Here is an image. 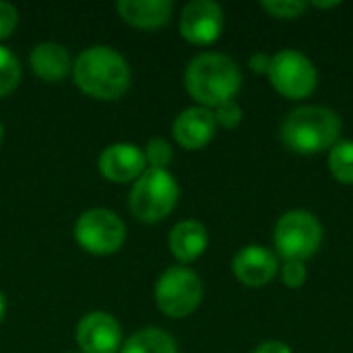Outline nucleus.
<instances>
[{
	"label": "nucleus",
	"instance_id": "f257e3e1",
	"mask_svg": "<svg viewBox=\"0 0 353 353\" xmlns=\"http://www.w3.org/2000/svg\"><path fill=\"white\" fill-rule=\"evenodd\" d=\"M77 87L95 99H118L130 87L128 62L108 46L85 50L72 64Z\"/></svg>",
	"mask_w": 353,
	"mask_h": 353
},
{
	"label": "nucleus",
	"instance_id": "f03ea898",
	"mask_svg": "<svg viewBox=\"0 0 353 353\" xmlns=\"http://www.w3.org/2000/svg\"><path fill=\"white\" fill-rule=\"evenodd\" d=\"M186 89L203 108L232 101L242 85L238 64L223 54H201L186 68Z\"/></svg>",
	"mask_w": 353,
	"mask_h": 353
},
{
	"label": "nucleus",
	"instance_id": "7ed1b4c3",
	"mask_svg": "<svg viewBox=\"0 0 353 353\" xmlns=\"http://www.w3.org/2000/svg\"><path fill=\"white\" fill-rule=\"evenodd\" d=\"M341 134V120L339 116L321 105H306L298 108L281 124V139L288 149L312 155L325 149H333Z\"/></svg>",
	"mask_w": 353,
	"mask_h": 353
},
{
	"label": "nucleus",
	"instance_id": "20e7f679",
	"mask_svg": "<svg viewBox=\"0 0 353 353\" xmlns=\"http://www.w3.org/2000/svg\"><path fill=\"white\" fill-rule=\"evenodd\" d=\"M180 196L176 178L168 170L149 168L141 174L130 190V211L137 219L145 223H157L165 219Z\"/></svg>",
	"mask_w": 353,
	"mask_h": 353
},
{
	"label": "nucleus",
	"instance_id": "39448f33",
	"mask_svg": "<svg viewBox=\"0 0 353 353\" xmlns=\"http://www.w3.org/2000/svg\"><path fill=\"white\" fill-rule=\"evenodd\" d=\"M273 242L285 261L304 263L319 250L323 242V225L308 211H290L277 221Z\"/></svg>",
	"mask_w": 353,
	"mask_h": 353
},
{
	"label": "nucleus",
	"instance_id": "423d86ee",
	"mask_svg": "<svg viewBox=\"0 0 353 353\" xmlns=\"http://www.w3.org/2000/svg\"><path fill=\"white\" fill-rule=\"evenodd\" d=\"M155 300L159 310L170 319H184L199 308L203 300V283L194 271L186 267H172L159 277L155 285Z\"/></svg>",
	"mask_w": 353,
	"mask_h": 353
},
{
	"label": "nucleus",
	"instance_id": "0eeeda50",
	"mask_svg": "<svg viewBox=\"0 0 353 353\" xmlns=\"http://www.w3.org/2000/svg\"><path fill=\"white\" fill-rule=\"evenodd\" d=\"M74 238L83 250L105 256L122 248L126 240V225L110 209H89L77 219Z\"/></svg>",
	"mask_w": 353,
	"mask_h": 353
},
{
	"label": "nucleus",
	"instance_id": "6e6552de",
	"mask_svg": "<svg viewBox=\"0 0 353 353\" xmlns=\"http://www.w3.org/2000/svg\"><path fill=\"white\" fill-rule=\"evenodd\" d=\"M271 85L290 99H304L316 89V68L298 50H281L273 56L269 68Z\"/></svg>",
	"mask_w": 353,
	"mask_h": 353
},
{
	"label": "nucleus",
	"instance_id": "1a4fd4ad",
	"mask_svg": "<svg viewBox=\"0 0 353 353\" xmlns=\"http://www.w3.org/2000/svg\"><path fill=\"white\" fill-rule=\"evenodd\" d=\"M223 29L221 6L213 0H194L184 6L180 17V33L194 46L213 43Z\"/></svg>",
	"mask_w": 353,
	"mask_h": 353
},
{
	"label": "nucleus",
	"instance_id": "9d476101",
	"mask_svg": "<svg viewBox=\"0 0 353 353\" xmlns=\"http://www.w3.org/2000/svg\"><path fill=\"white\" fill-rule=\"evenodd\" d=\"M77 343L83 353H116L122 343L120 323L108 312H91L77 327Z\"/></svg>",
	"mask_w": 353,
	"mask_h": 353
},
{
	"label": "nucleus",
	"instance_id": "9b49d317",
	"mask_svg": "<svg viewBox=\"0 0 353 353\" xmlns=\"http://www.w3.org/2000/svg\"><path fill=\"white\" fill-rule=\"evenodd\" d=\"M147 170L145 153L130 143H116L101 151L99 155V172L110 182H132L139 180Z\"/></svg>",
	"mask_w": 353,
	"mask_h": 353
},
{
	"label": "nucleus",
	"instance_id": "f8f14e48",
	"mask_svg": "<svg viewBox=\"0 0 353 353\" xmlns=\"http://www.w3.org/2000/svg\"><path fill=\"white\" fill-rule=\"evenodd\" d=\"M217 122L209 108H188L174 120V139L188 151L203 149L215 134Z\"/></svg>",
	"mask_w": 353,
	"mask_h": 353
},
{
	"label": "nucleus",
	"instance_id": "ddd939ff",
	"mask_svg": "<svg viewBox=\"0 0 353 353\" xmlns=\"http://www.w3.org/2000/svg\"><path fill=\"white\" fill-rule=\"evenodd\" d=\"M232 269L244 285L261 288L277 275V256L265 246H246L236 254Z\"/></svg>",
	"mask_w": 353,
	"mask_h": 353
},
{
	"label": "nucleus",
	"instance_id": "4468645a",
	"mask_svg": "<svg viewBox=\"0 0 353 353\" xmlns=\"http://www.w3.org/2000/svg\"><path fill=\"white\" fill-rule=\"evenodd\" d=\"M116 8L128 25L139 29H157L170 21L174 4L170 0H120Z\"/></svg>",
	"mask_w": 353,
	"mask_h": 353
},
{
	"label": "nucleus",
	"instance_id": "2eb2a0df",
	"mask_svg": "<svg viewBox=\"0 0 353 353\" xmlns=\"http://www.w3.org/2000/svg\"><path fill=\"white\" fill-rule=\"evenodd\" d=\"M29 60H31L33 72L48 83H58V81L66 79V74L72 68L66 48L60 43H54V41H43V43L35 46Z\"/></svg>",
	"mask_w": 353,
	"mask_h": 353
},
{
	"label": "nucleus",
	"instance_id": "dca6fc26",
	"mask_svg": "<svg viewBox=\"0 0 353 353\" xmlns=\"http://www.w3.org/2000/svg\"><path fill=\"white\" fill-rule=\"evenodd\" d=\"M209 244L207 228L194 219L180 221L170 234V250L180 263L196 261Z\"/></svg>",
	"mask_w": 353,
	"mask_h": 353
},
{
	"label": "nucleus",
	"instance_id": "f3484780",
	"mask_svg": "<svg viewBox=\"0 0 353 353\" xmlns=\"http://www.w3.org/2000/svg\"><path fill=\"white\" fill-rule=\"evenodd\" d=\"M120 353H178V347L165 331L151 327L134 333Z\"/></svg>",
	"mask_w": 353,
	"mask_h": 353
},
{
	"label": "nucleus",
	"instance_id": "a211bd4d",
	"mask_svg": "<svg viewBox=\"0 0 353 353\" xmlns=\"http://www.w3.org/2000/svg\"><path fill=\"white\" fill-rule=\"evenodd\" d=\"M329 168L337 182L353 184V141H341L331 149Z\"/></svg>",
	"mask_w": 353,
	"mask_h": 353
},
{
	"label": "nucleus",
	"instance_id": "6ab92c4d",
	"mask_svg": "<svg viewBox=\"0 0 353 353\" xmlns=\"http://www.w3.org/2000/svg\"><path fill=\"white\" fill-rule=\"evenodd\" d=\"M19 79H21L19 60L8 48L0 46V97L12 93L14 87L19 85Z\"/></svg>",
	"mask_w": 353,
	"mask_h": 353
},
{
	"label": "nucleus",
	"instance_id": "aec40b11",
	"mask_svg": "<svg viewBox=\"0 0 353 353\" xmlns=\"http://www.w3.org/2000/svg\"><path fill=\"white\" fill-rule=\"evenodd\" d=\"M174 153H172V147L165 139H151L147 143V149H145V159L151 163V168H157V170H165L172 161Z\"/></svg>",
	"mask_w": 353,
	"mask_h": 353
},
{
	"label": "nucleus",
	"instance_id": "412c9836",
	"mask_svg": "<svg viewBox=\"0 0 353 353\" xmlns=\"http://www.w3.org/2000/svg\"><path fill=\"white\" fill-rule=\"evenodd\" d=\"M306 6L308 4L302 0H267V2H263V8L277 19H296L306 10Z\"/></svg>",
	"mask_w": 353,
	"mask_h": 353
},
{
	"label": "nucleus",
	"instance_id": "4be33fe9",
	"mask_svg": "<svg viewBox=\"0 0 353 353\" xmlns=\"http://www.w3.org/2000/svg\"><path fill=\"white\" fill-rule=\"evenodd\" d=\"M213 116H215V122L221 124L223 128H236L242 122V108L232 99V101L217 105Z\"/></svg>",
	"mask_w": 353,
	"mask_h": 353
},
{
	"label": "nucleus",
	"instance_id": "5701e85b",
	"mask_svg": "<svg viewBox=\"0 0 353 353\" xmlns=\"http://www.w3.org/2000/svg\"><path fill=\"white\" fill-rule=\"evenodd\" d=\"M281 277H283V283L288 288H302L306 277H308V271L304 267L302 261H285L283 269H281Z\"/></svg>",
	"mask_w": 353,
	"mask_h": 353
},
{
	"label": "nucleus",
	"instance_id": "b1692460",
	"mask_svg": "<svg viewBox=\"0 0 353 353\" xmlns=\"http://www.w3.org/2000/svg\"><path fill=\"white\" fill-rule=\"evenodd\" d=\"M19 23V12L10 2L0 0V39H6Z\"/></svg>",
	"mask_w": 353,
	"mask_h": 353
},
{
	"label": "nucleus",
	"instance_id": "393cba45",
	"mask_svg": "<svg viewBox=\"0 0 353 353\" xmlns=\"http://www.w3.org/2000/svg\"><path fill=\"white\" fill-rule=\"evenodd\" d=\"M271 56H267V54H254L252 58H250V68L254 70V72H259V74H269V68H271Z\"/></svg>",
	"mask_w": 353,
	"mask_h": 353
},
{
	"label": "nucleus",
	"instance_id": "a878e982",
	"mask_svg": "<svg viewBox=\"0 0 353 353\" xmlns=\"http://www.w3.org/2000/svg\"><path fill=\"white\" fill-rule=\"evenodd\" d=\"M252 353H292V350L283 341H265V343H261Z\"/></svg>",
	"mask_w": 353,
	"mask_h": 353
},
{
	"label": "nucleus",
	"instance_id": "bb28decb",
	"mask_svg": "<svg viewBox=\"0 0 353 353\" xmlns=\"http://www.w3.org/2000/svg\"><path fill=\"white\" fill-rule=\"evenodd\" d=\"M314 6L316 8H335V6H339V2H314Z\"/></svg>",
	"mask_w": 353,
	"mask_h": 353
},
{
	"label": "nucleus",
	"instance_id": "cd10ccee",
	"mask_svg": "<svg viewBox=\"0 0 353 353\" xmlns=\"http://www.w3.org/2000/svg\"><path fill=\"white\" fill-rule=\"evenodd\" d=\"M4 312H6V302H4V296H2V292H0V323H2V319H4Z\"/></svg>",
	"mask_w": 353,
	"mask_h": 353
},
{
	"label": "nucleus",
	"instance_id": "c85d7f7f",
	"mask_svg": "<svg viewBox=\"0 0 353 353\" xmlns=\"http://www.w3.org/2000/svg\"><path fill=\"white\" fill-rule=\"evenodd\" d=\"M0 141H2V124H0Z\"/></svg>",
	"mask_w": 353,
	"mask_h": 353
}]
</instances>
